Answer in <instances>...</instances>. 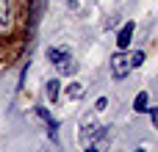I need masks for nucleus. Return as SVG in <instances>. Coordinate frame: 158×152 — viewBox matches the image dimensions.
<instances>
[{
  "label": "nucleus",
  "instance_id": "obj_15",
  "mask_svg": "<svg viewBox=\"0 0 158 152\" xmlns=\"http://www.w3.org/2000/svg\"><path fill=\"white\" fill-rule=\"evenodd\" d=\"M86 152H100V150H94V147H89V150H86Z\"/></svg>",
  "mask_w": 158,
  "mask_h": 152
},
{
  "label": "nucleus",
  "instance_id": "obj_7",
  "mask_svg": "<svg viewBox=\"0 0 158 152\" xmlns=\"http://www.w3.org/2000/svg\"><path fill=\"white\" fill-rule=\"evenodd\" d=\"M11 19V0H0V22Z\"/></svg>",
  "mask_w": 158,
  "mask_h": 152
},
{
  "label": "nucleus",
  "instance_id": "obj_9",
  "mask_svg": "<svg viewBox=\"0 0 158 152\" xmlns=\"http://www.w3.org/2000/svg\"><path fill=\"white\" fill-rule=\"evenodd\" d=\"M47 97H50V102H56V100H58V80H56V78L47 83Z\"/></svg>",
  "mask_w": 158,
  "mask_h": 152
},
{
  "label": "nucleus",
  "instance_id": "obj_1",
  "mask_svg": "<svg viewBox=\"0 0 158 152\" xmlns=\"http://www.w3.org/2000/svg\"><path fill=\"white\" fill-rule=\"evenodd\" d=\"M131 69H133V66H131V53H117V55L111 58V75H114L117 80L128 78Z\"/></svg>",
  "mask_w": 158,
  "mask_h": 152
},
{
  "label": "nucleus",
  "instance_id": "obj_11",
  "mask_svg": "<svg viewBox=\"0 0 158 152\" xmlns=\"http://www.w3.org/2000/svg\"><path fill=\"white\" fill-rule=\"evenodd\" d=\"M67 94H69V97H81V94H83V89H81V86H72V83H69Z\"/></svg>",
  "mask_w": 158,
  "mask_h": 152
},
{
  "label": "nucleus",
  "instance_id": "obj_2",
  "mask_svg": "<svg viewBox=\"0 0 158 152\" xmlns=\"http://www.w3.org/2000/svg\"><path fill=\"white\" fill-rule=\"evenodd\" d=\"M133 28H136L133 22H125V25L119 28V33H117V47H119V50H125V47L131 44V39H133Z\"/></svg>",
  "mask_w": 158,
  "mask_h": 152
},
{
  "label": "nucleus",
  "instance_id": "obj_14",
  "mask_svg": "<svg viewBox=\"0 0 158 152\" xmlns=\"http://www.w3.org/2000/svg\"><path fill=\"white\" fill-rule=\"evenodd\" d=\"M150 116H153V125L158 127V111H150Z\"/></svg>",
  "mask_w": 158,
  "mask_h": 152
},
{
  "label": "nucleus",
  "instance_id": "obj_3",
  "mask_svg": "<svg viewBox=\"0 0 158 152\" xmlns=\"http://www.w3.org/2000/svg\"><path fill=\"white\" fill-rule=\"evenodd\" d=\"M56 69H58L61 75H72V72L78 69V64H75V61H72V55L67 53V55H64V58H61V61L56 64Z\"/></svg>",
  "mask_w": 158,
  "mask_h": 152
},
{
  "label": "nucleus",
  "instance_id": "obj_5",
  "mask_svg": "<svg viewBox=\"0 0 158 152\" xmlns=\"http://www.w3.org/2000/svg\"><path fill=\"white\" fill-rule=\"evenodd\" d=\"M100 133H103V130H100V125H86V127L81 130V138H83L86 144H92V141H94Z\"/></svg>",
  "mask_w": 158,
  "mask_h": 152
},
{
  "label": "nucleus",
  "instance_id": "obj_10",
  "mask_svg": "<svg viewBox=\"0 0 158 152\" xmlns=\"http://www.w3.org/2000/svg\"><path fill=\"white\" fill-rule=\"evenodd\" d=\"M142 61H144V53H142V50L131 53V66H133V69H136V66H142Z\"/></svg>",
  "mask_w": 158,
  "mask_h": 152
},
{
  "label": "nucleus",
  "instance_id": "obj_6",
  "mask_svg": "<svg viewBox=\"0 0 158 152\" xmlns=\"http://www.w3.org/2000/svg\"><path fill=\"white\" fill-rule=\"evenodd\" d=\"M133 108H136V114H144V111H150V105H147V91H139V94H136V100H133Z\"/></svg>",
  "mask_w": 158,
  "mask_h": 152
},
{
  "label": "nucleus",
  "instance_id": "obj_4",
  "mask_svg": "<svg viewBox=\"0 0 158 152\" xmlns=\"http://www.w3.org/2000/svg\"><path fill=\"white\" fill-rule=\"evenodd\" d=\"M39 116L47 122V133H50V138H58V122H56V119H53L44 108H39Z\"/></svg>",
  "mask_w": 158,
  "mask_h": 152
},
{
  "label": "nucleus",
  "instance_id": "obj_12",
  "mask_svg": "<svg viewBox=\"0 0 158 152\" xmlns=\"http://www.w3.org/2000/svg\"><path fill=\"white\" fill-rule=\"evenodd\" d=\"M39 14H42V0H33V22L39 19Z\"/></svg>",
  "mask_w": 158,
  "mask_h": 152
},
{
  "label": "nucleus",
  "instance_id": "obj_8",
  "mask_svg": "<svg viewBox=\"0 0 158 152\" xmlns=\"http://www.w3.org/2000/svg\"><path fill=\"white\" fill-rule=\"evenodd\" d=\"M64 55H67V50H61V47H50V50H47V58H50L53 64H58Z\"/></svg>",
  "mask_w": 158,
  "mask_h": 152
},
{
  "label": "nucleus",
  "instance_id": "obj_13",
  "mask_svg": "<svg viewBox=\"0 0 158 152\" xmlns=\"http://www.w3.org/2000/svg\"><path fill=\"white\" fill-rule=\"evenodd\" d=\"M106 105H108V100H106V97H100V100H97V111H103Z\"/></svg>",
  "mask_w": 158,
  "mask_h": 152
},
{
  "label": "nucleus",
  "instance_id": "obj_16",
  "mask_svg": "<svg viewBox=\"0 0 158 152\" xmlns=\"http://www.w3.org/2000/svg\"><path fill=\"white\" fill-rule=\"evenodd\" d=\"M139 152H142V150H139Z\"/></svg>",
  "mask_w": 158,
  "mask_h": 152
}]
</instances>
